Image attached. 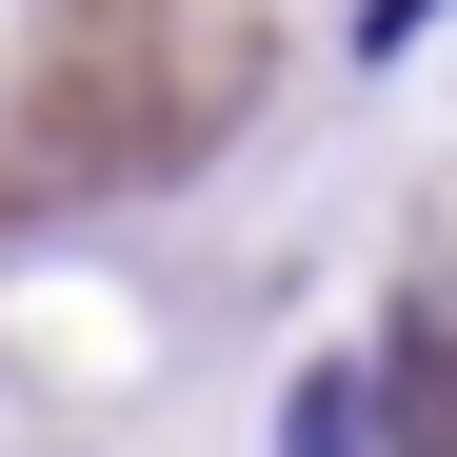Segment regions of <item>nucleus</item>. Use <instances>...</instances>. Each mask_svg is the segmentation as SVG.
<instances>
[{
  "mask_svg": "<svg viewBox=\"0 0 457 457\" xmlns=\"http://www.w3.org/2000/svg\"><path fill=\"white\" fill-rule=\"evenodd\" d=\"M437 40V0H358V60H418Z\"/></svg>",
  "mask_w": 457,
  "mask_h": 457,
  "instance_id": "obj_2",
  "label": "nucleus"
},
{
  "mask_svg": "<svg viewBox=\"0 0 457 457\" xmlns=\"http://www.w3.org/2000/svg\"><path fill=\"white\" fill-rule=\"evenodd\" d=\"M278 457H378V378H358V358H319V378L278 398Z\"/></svg>",
  "mask_w": 457,
  "mask_h": 457,
  "instance_id": "obj_1",
  "label": "nucleus"
}]
</instances>
